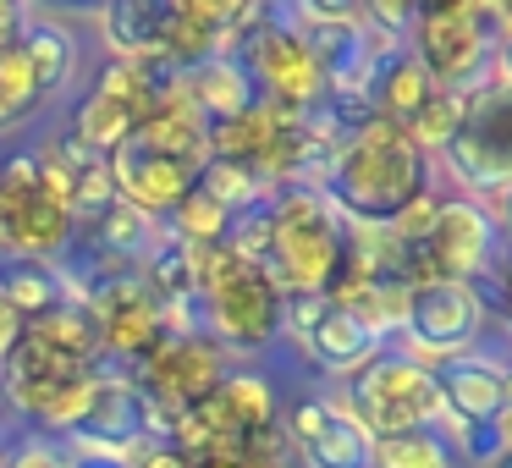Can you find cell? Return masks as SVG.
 Here are the masks:
<instances>
[{
	"label": "cell",
	"mask_w": 512,
	"mask_h": 468,
	"mask_svg": "<svg viewBox=\"0 0 512 468\" xmlns=\"http://www.w3.org/2000/svg\"><path fill=\"white\" fill-rule=\"evenodd\" d=\"M430 94H435V83L424 78V67L408 56V45H402V50H386V56L375 61V78H369L364 105H369V116H375V122L408 127L413 116L430 105Z\"/></svg>",
	"instance_id": "18"
},
{
	"label": "cell",
	"mask_w": 512,
	"mask_h": 468,
	"mask_svg": "<svg viewBox=\"0 0 512 468\" xmlns=\"http://www.w3.org/2000/svg\"><path fill=\"white\" fill-rule=\"evenodd\" d=\"M342 408L375 441H386V435H408V430H435V419H441V391H435V375L419 358H408L402 347H380L347 380Z\"/></svg>",
	"instance_id": "7"
},
{
	"label": "cell",
	"mask_w": 512,
	"mask_h": 468,
	"mask_svg": "<svg viewBox=\"0 0 512 468\" xmlns=\"http://www.w3.org/2000/svg\"><path fill=\"white\" fill-rule=\"evenodd\" d=\"M435 391H441V419L452 424H496L501 408L512 402L507 391V358L490 353H463L430 369Z\"/></svg>",
	"instance_id": "15"
},
{
	"label": "cell",
	"mask_w": 512,
	"mask_h": 468,
	"mask_svg": "<svg viewBox=\"0 0 512 468\" xmlns=\"http://www.w3.org/2000/svg\"><path fill=\"white\" fill-rule=\"evenodd\" d=\"M457 116H463V94H441V89H435V94H430V105H424V111L413 116L408 127H402V133H408L413 144H419L424 155L435 160V155L446 149V138L457 133Z\"/></svg>",
	"instance_id": "26"
},
{
	"label": "cell",
	"mask_w": 512,
	"mask_h": 468,
	"mask_svg": "<svg viewBox=\"0 0 512 468\" xmlns=\"http://www.w3.org/2000/svg\"><path fill=\"white\" fill-rule=\"evenodd\" d=\"M281 435L303 468H369V452H375V435L336 397H320V391H298L287 402Z\"/></svg>",
	"instance_id": "12"
},
{
	"label": "cell",
	"mask_w": 512,
	"mask_h": 468,
	"mask_svg": "<svg viewBox=\"0 0 512 468\" xmlns=\"http://www.w3.org/2000/svg\"><path fill=\"white\" fill-rule=\"evenodd\" d=\"M232 226H237V215H232V210H221V204H215L204 188H193L188 199L177 204V215H171V221L160 226V232L177 237L182 248H221L226 237H232Z\"/></svg>",
	"instance_id": "23"
},
{
	"label": "cell",
	"mask_w": 512,
	"mask_h": 468,
	"mask_svg": "<svg viewBox=\"0 0 512 468\" xmlns=\"http://www.w3.org/2000/svg\"><path fill=\"white\" fill-rule=\"evenodd\" d=\"M435 160L391 122H364L331 149L320 193L353 232H386L402 210L435 193Z\"/></svg>",
	"instance_id": "2"
},
{
	"label": "cell",
	"mask_w": 512,
	"mask_h": 468,
	"mask_svg": "<svg viewBox=\"0 0 512 468\" xmlns=\"http://www.w3.org/2000/svg\"><path fill=\"white\" fill-rule=\"evenodd\" d=\"M237 61H243L248 83H254L259 105H270V111L309 116V111H320V105H325L320 61H314L309 45H303L298 28L287 23V12H276V6H265V17H259L254 34L243 39Z\"/></svg>",
	"instance_id": "10"
},
{
	"label": "cell",
	"mask_w": 512,
	"mask_h": 468,
	"mask_svg": "<svg viewBox=\"0 0 512 468\" xmlns=\"http://www.w3.org/2000/svg\"><path fill=\"white\" fill-rule=\"evenodd\" d=\"M193 270H199V331L232 353H270L287 325V298L259 265H248L232 243L221 248H193Z\"/></svg>",
	"instance_id": "3"
},
{
	"label": "cell",
	"mask_w": 512,
	"mask_h": 468,
	"mask_svg": "<svg viewBox=\"0 0 512 468\" xmlns=\"http://www.w3.org/2000/svg\"><path fill=\"white\" fill-rule=\"evenodd\" d=\"M507 391H512V364H507Z\"/></svg>",
	"instance_id": "36"
},
{
	"label": "cell",
	"mask_w": 512,
	"mask_h": 468,
	"mask_svg": "<svg viewBox=\"0 0 512 468\" xmlns=\"http://www.w3.org/2000/svg\"><path fill=\"white\" fill-rule=\"evenodd\" d=\"M72 237H78V221H72L67 204L39 182L34 149L0 155V259L61 265Z\"/></svg>",
	"instance_id": "8"
},
{
	"label": "cell",
	"mask_w": 512,
	"mask_h": 468,
	"mask_svg": "<svg viewBox=\"0 0 512 468\" xmlns=\"http://www.w3.org/2000/svg\"><path fill=\"white\" fill-rule=\"evenodd\" d=\"M226 243L265 270L281 298H325L353 254V226L320 188H276L259 210L237 215Z\"/></svg>",
	"instance_id": "1"
},
{
	"label": "cell",
	"mask_w": 512,
	"mask_h": 468,
	"mask_svg": "<svg viewBox=\"0 0 512 468\" xmlns=\"http://www.w3.org/2000/svg\"><path fill=\"white\" fill-rule=\"evenodd\" d=\"M0 298L17 309V320H39L56 303H67V281L56 265H34V259H0Z\"/></svg>",
	"instance_id": "22"
},
{
	"label": "cell",
	"mask_w": 512,
	"mask_h": 468,
	"mask_svg": "<svg viewBox=\"0 0 512 468\" xmlns=\"http://www.w3.org/2000/svg\"><path fill=\"white\" fill-rule=\"evenodd\" d=\"M490 331V309L485 292L468 281H446V276H424L408 287V309H402V331L397 347L408 358H419L424 369L446 364V358L479 353Z\"/></svg>",
	"instance_id": "9"
},
{
	"label": "cell",
	"mask_w": 512,
	"mask_h": 468,
	"mask_svg": "<svg viewBox=\"0 0 512 468\" xmlns=\"http://www.w3.org/2000/svg\"><path fill=\"white\" fill-rule=\"evenodd\" d=\"M193 188H204L221 210H232V215H248V210H259V204L270 199V188L254 177V166H243V160H204V171H199Z\"/></svg>",
	"instance_id": "24"
},
{
	"label": "cell",
	"mask_w": 512,
	"mask_h": 468,
	"mask_svg": "<svg viewBox=\"0 0 512 468\" xmlns=\"http://www.w3.org/2000/svg\"><path fill=\"white\" fill-rule=\"evenodd\" d=\"M105 171H111L116 199H122L127 210H138L144 221H155V226H166L171 215H177V204L193 193V182H199L193 166H182V160L138 144V138H127L122 149H111V155H105Z\"/></svg>",
	"instance_id": "14"
},
{
	"label": "cell",
	"mask_w": 512,
	"mask_h": 468,
	"mask_svg": "<svg viewBox=\"0 0 512 468\" xmlns=\"http://www.w3.org/2000/svg\"><path fill=\"white\" fill-rule=\"evenodd\" d=\"M133 468H193V457L171 441H144L133 452Z\"/></svg>",
	"instance_id": "28"
},
{
	"label": "cell",
	"mask_w": 512,
	"mask_h": 468,
	"mask_svg": "<svg viewBox=\"0 0 512 468\" xmlns=\"http://www.w3.org/2000/svg\"><path fill=\"white\" fill-rule=\"evenodd\" d=\"M17 336H23V320H17V309L6 298H0V364H6V353L17 347Z\"/></svg>",
	"instance_id": "30"
},
{
	"label": "cell",
	"mask_w": 512,
	"mask_h": 468,
	"mask_svg": "<svg viewBox=\"0 0 512 468\" xmlns=\"http://www.w3.org/2000/svg\"><path fill=\"white\" fill-rule=\"evenodd\" d=\"M133 138L160 149V155H171V160H182V166H193V171H204V160H210V122L193 111L182 89L149 105V116L138 122Z\"/></svg>",
	"instance_id": "16"
},
{
	"label": "cell",
	"mask_w": 512,
	"mask_h": 468,
	"mask_svg": "<svg viewBox=\"0 0 512 468\" xmlns=\"http://www.w3.org/2000/svg\"><path fill=\"white\" fill-rule=\"evenodd\" d=\"M496 12H501V34L512 39V0H496Z\"/></svg>",
	"instance_id": "35"
},
{
	"label": "cell",
	"mask_w": 512,
	"mask_h": 468,
	"mask_svg": "<svg viewBox=\"0 0 512 468\" xmlns=\"http://www.w3.org/2000/svg\"><path fill=\"white\" fill-rule=\"evenodd\" d=\"M369 468H457L446 441L435 430H408V435H386L369 452Z\"/></svg>",
	"instance_id": "25"
},
{
	"label": "cell",
	"mask_w": 512,
	"mask_h": 468,
	"mask_svg": "<svg viewBox=\"0 0 512 468\" xmlns=\"http://www.w3.org/2000/svg\"><path fill=\"white\" fill-rule=\"evenodd\" d=\"M23 6H12V0H0V50H12L17 34H23Z\"/></svg>",
	"instance_id": "29"
},
{
	"label": "cell",
	"mask_w": 512,
	"mask_h": 468,
	"mask_svg": "<svg viewBox=\"0 0 512 468\" xmlns=\"http://www.w3.org/2000/svg\"><path fill=\"white\" fill-rule=\"evenodd\" d=\"M507 45L501 12L490 0H435L413 6L408 28V56L424 67V78L441 94H468L490 78L496 50Z\"/></svg>",
	"instance_id": "4"
},
{
	"label": "cell",
	"mask_w": 512,
	"mask_h": 468,
	"mask_svg": "<svg viewBox=\"0 0 512 468\" xmlns=\"http://www.w3.org/2000/svg\"><path fill=\"white\" fill-rule=\"evenodd\" d=\"M413 254H419V281L446 276V281L485 287L501 254V221L468 193H441L430 232H424V243Z\"/></svg>",
	"instance_id": "11"
},
{
	"label": "cell",
	"mask_w": 512,
	"mask_h": 468,
	"mask_svg": "<svg viewBox=\"0 0 512 468\" xmlns=\"http://www.w3.org/2000/svg\"><path fill=\"white\" fill-rule=\"evenodd\" d=\"M127 375H133L138 397H144V408H149V441H166L171 419H177L182 408L210 397V391L232 375V364H226V353L199 331V325H182V331H171L149 358H138Z\"/></svg>",
	"instance_id": "6"
},
{
	"label": "cell",
	"mask_w": 512,
	"mask_h": 468,
	"mask_svg": "<svg viewBox=\"0 0 512 468\" xmlns=\"http://www.w3.org/2000/svg\"><path fill=\"white\" fill-rule=\"evenodd\" d=\"M17 50H23L28 72H34L39 94H61L78 72V34L56 17H23V34H17Z\"/></svg>",
	"instance_id": "21"
},
{
	"label": "cell",
	"mask_w": 512,
	"mask_h": 468,
	"mask_svg": "<svg viewBox=\"0 0 512 468\" xmlns=\"http://www.w3.org/2000/svg\"><path fill=\"white\" fill-rule=\"evenodd\" d=\"M287 342H298V353L309 358V369L336 380H353L369 358L380 353V342L353 320L347 309H336L331 298H287Z\"/></svg>",
	"instance_id": "13"
},
{
	"label": "cell",
	"mask_w": 512,
	"mask_h": 468,
	"mask_svg": "<svg viewBox=\"0 0 512 468\" xmlns=\"http://www.w3.org/2000/svg\"><path fill=\"white\" fill-rule=\"evenodd\" d=\"M496 292H501V320H507V331H512V259H501V281H496Z\"/></svg>",
	"instance_id": "32"
},
{
	"label": "cell",
	"mask_w": 512,
	"mask_h": 468,
	"mask_svg": "<svg viewBox=\"0 0 512 468\" xmlns=\"http://www.w3.org/2000/svg\"><path fill=\"white\" fill-rule=\"evenodd\" d=\"M193 468H243L237 452H210V457H193Z\"/></svg>",
	"instance_id": "34"
},
{
	"label": "cell",
	"mask_w": 512,
	"mask_h": 468,
	"mask_svg": "<svg viewBox=\"0 0 512 468\" xmlns=\"http://www.w3.org/2000/svg\"><path fill=\"white\" fill-rule=\"evenodd\" d=\"M100 34H105V45H111V56H122V61L166 56L171 0H111L100 12Z\"/></svg>",
	"instance_id": "20"
},
{
	"label": "cell",
	"mask_w": 512,
	"mask_h": 468,
	"mask_svg": "<svg viewBox=\"0 0 512 468\" xmlns=\"http://www.w3.org/2000/svg\"><path fill=\"white\" fill-rule=\"evenodd\" d=\"M0 468H72V446L56 435H28L23 446L0 457Z\"/></svg>",
	"instance_id": "27"
},
{
	"label": "cell",
	"mask_w": 512,
	"mask_h": 468,
	"mask_svg": "<svg viewBox=\"0 0 512 468\" xmlns=\"http://www.w3.org/2000/svg\"><path fill=\"white\" fill-rule=\"evenodd\" d=\"M446 171L468 199H501L512 188V89L485 78L479 89L463 94L457 133L446 138L441 155Z\"/></svg>",
	"instance_id": "5"
},
{
	"label": "cell",
	"mask_w": 512,
	"mask_h": 468,
	"mask_svg": "<svg viewBox=\"0 0 512 468\" xmlns=\"http://www.w3.org/2000/svg\"><path fill=\"white\" fill-rule=\"evenodd\" d=\"M182 94H188V105L210 127L232 122V116H243L259 105V94H254V83H248V72L237 56H210V61H199V67H188L182 72Z\"/></svg>",
	"instance_id": "19"
},
{
	"label": "cell",
	"mask_w": 512,
	"mask_h": 468,
	"mask_svg": "<svg viewBox=\"0 0 512 468\" xmlns=\"http://www.w3.org/2000/svg\"><path fill=\"white\" fill-rule=\"evenodd\" d=\"M490 78H496V83H507V89H512V39L496 50V67H490Z\"/></svg>",
	"instance_id": "33"
},
{
	"label": "cell",
	"mask_w": 512,
	"mask_h": 468,
	"mask_svg": "<svg viewBox=\"0 0 512 468\" xmlns=\"http://www.w3.org/2000/svg\"><path fill=\"white\" fill-rule=\"evenodd\" d=\"M72 468H133L127 452H72Z\"/></svg>",
	"instance_id": "31"
},
{
	"label": "cell",
	"mask_w": 512,
	"mask_h": 468,
	"mask_svg": "<svg viewBox=\"0 0 512 468\" xmlns=\"http://www.w3.org/2000/svg\"><path fill=\"white\" fill-rule=\"evenodd\" d=\"M138 122H144V105L122 100V94L100 89V83H89V89L72 100V116H67V138H78L89 155H111V149H122L127 138L138 133Z\"/></svg>",
	"instance_id": "17"
}]
</instances>
